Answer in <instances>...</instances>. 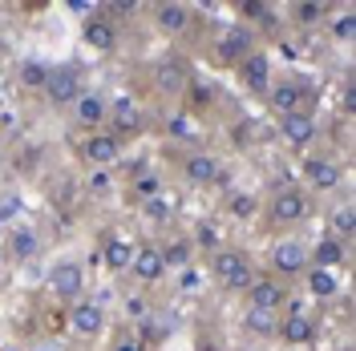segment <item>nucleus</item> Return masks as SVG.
I'll use <instances>...</instances> for the list:
<instances>
[{"instance_id": "obj_1", "label": "nucleus", "mask_w": 356, "mask_h": 351, "mask_svg": "<svg viewBox=\"0 0 356 351\" xmlns=\"http://www.w3.org/2000/svg\"><path fill=\"white\" fill-rule=\"evenodd\" d=\"M316 210H320V202H316L296 178H280V182L267 186L264 210H259V222H255V226H264L271 239H280V234H300L312 222Z\"/></svg>"}, {"instance_id": "obj_2", "label": "nucleus", "mask_w": 356, "mask_h": 351, "mask_svg": "<svg viewBox=\"0 0 356 351\" xmlns=\"http://www.w3.org/2000/svg\"><path fill=\"white\" fill-rule=\"evenodd\" d=\"M170 162V174L186 186V190H211V194H222L227 186H235V166L231 157L222 154L219 146H195V150H182V154H166Z\"/></svg>"}, {"instance_id": "obj_3", "label": "nucleus", "mask_w": 356, "mask_h": 351, "mask_svg": "<svg viewBox=\"0 0 356 351\" xmlns=\"http://www.w3.org/2000/svg\"><path fill=\"white\" fill-rule=\"evenodd\" d=\"M195 73V61L182 53V49H166L150 57L142 65V101L150 97V110H162V105H178L182 89H186V77Z\"/></svg>"}, {"instance_id": "obj_4", "label": "nucleus", "mask_w": 356, "mask_h": 351, "mask_svg": "<svg viewBox=\"0 0 356 351\" xmlns=\"http://www.w3.org/2000/svg\"><path fill=\"white\" fill-rule=\"evenodd\" d=\"M320 101H324L320 81L304 69H288V73L271 77V89L264 93V117L275 121V117H288V113H316Z\"/></svg>"}, {"instance_id": "obj_5", "label": "nucleus", "mask_w": 356, "mask_h": 351, "mask_svg": "<svg viewBox=\"0 0 356 351\" xmlns=\"http://www.w3.org/2000/svg\"><path fill=\"white\" fill-rule=\"evenodd\" d=\"M178 110H186L202 130H211V126H227V121L239 113V105L227 97V89H222L219 77H211V73L195 69V73L186 77L182 97H178Z\"/></svg>"}, {"instance_id": "obj_6", "label": "nucleus", "mask_w": 356, "mask_h": 351, "mask_svg": "<svg viewBox=\"0 0 356 351\" xmlns=\"http://www.w3.org/2000/svg\"><path fill=\"white\" fill-rule=\"evenodd\" d=\"M110 339V303L102 295H81L65 307L61 319V343H73L77 351H93Z\"/></svg>"}, {"instance_id": "obj_7", "label": "nucleus", "mask_w": 356, "mask_h": 351, "mask_svg": "<svg viewBox=\"0 0 356 351\" xmlns=\"http://www.w3.org/2000/svg\"><path fill=\"white\" fill-rule=\"evenodd\" d=\"M202 271H207V279H211V286H215L219 295L243 299L247 286L255 283V275H259L264 266L255 263V255L247 250L243 242H227L222 250H215V255L202 263Z\"/></svg>"}, {"instance_id": "obj_8", "label": "nucleus", "mask_w": 356, "mask_h": 351, "mask_svg": "<svg viewBox=\"0 0 356 351\" xmlns=\"http://www.w3.org/2000/svg\"><path fill=\"white\" fill-rule=\"evenodd\" d=\"M296 182H300L316 202H320V198H336L348 186V157L332 154L328 146H316V150L296 157Z\"/></svg>"}, {"instance_id": "obj_9", "label": "nucleus", "mask_w": 356, "mask_h": 351, "mask_svg": "<svg viewBox=\"0 0 356 351\" xmlns=\"http://www.w3.org/2000/svg\"><path fill=\"white\" fill-rule=\"evenodd\" d=\"M255 49H264V41L239 21H222V24H211V33L202 37V53H207V61L215 69H231L243 61L247 53H255Z\"/></svg>"}, {"instance_id": "obj_10", "label": "nucleus", "mask_w": 356, "mask_h": 351, "mask_svg": "<svg viewBox=\"0 0 356 351\" xmlns=\"http://www.w3.org/2000/svg\"><path fill=\"white\" fill-rule=\"evenodd\" d=\"M106 130H110L122 146L142 142V137H154V110H150V101H142L138 93H118V97H110Z\"/></svg>"}, {"instance_id": "obj_11", "label": "nucleus", "mask_w": 356, "mask_h": 351, "mask_svg": "<svg viewBox=\"0 0 356 351\" xmlns=\"http://www.w3.org/2000/svg\"><path fill=\"white\" fill-rule=\"evenodd\" d=\"M142 17L150 21L158 37H166V41H191L195 37V28L202 33V17L195 4H186V0H154V4H142Z\"/></svg>"}, {"instance_id": "obj_12", "label": "nucleus", "mask_w": 356, "mask_h": 351, "mask_svg": "<svg viewBox=\"0 0 356 351\" xmlns=\"http://www.w3.org/2000/svg\"><path fill=\"white\" fill-rule=\"evenodd\" d=\"M308 266H312V255H308V239L304 234H280V239H271L267 266H264L271 279H280V283H288L296 291L300 279L308 275Z\"/></svg>"}, {"instance_id": "obj_13", "label": "nucleus", "mask_w": 356, "mask_h": 351, "mask_svg": "<svg viewBox=\"0 0 356 351\" xmlns=\"http://www.w3.org/2000/svg\"><path fill=\"white\" fill-rule=\"evenodd\" d=\"M113 174H118V194L126 198L130 206H142L146 198H154L166 190V170L146 154H138L134 162H122Z\"/></svg>"}, {"instance_id": "obj_14", "label": "nucleus", "mask_w": 356, "mask_h": 351, "mask_svg": "<svg viewBox=\"0 0 356 351\" xmlns=\"http://www.w3.org/2000/svg\"><path fill=\"white\" fill-rule=\"evenodd\" d=\"M81 295H89V266L81 259H57V263L44 271V299L53 303V307L65 311L69 303H77Z\"/></svg>"}, {"instance_id": "obj_15", "label": "nucleus", "mask_w": 356, "mask_h": 351, "mask_svg": "<svg viewBox=\"0 0 356 351\" xmlns=\"http://www.w3.org/2000/svg\"><path fill=\"white\" fill-rule=\"evenodd\" d=\"M324 335V315L312 307L308 299H300V291L288 299V307L280 315V339L284 348H312L316 339Z\"/></svg>"}, {"instance_id": "obj_16", "label": "nucleus", "mask_w": 356, "mask_h": 351, "mask_svg": "<svg viewBox=\"0 0 356 351\" xmlns=\"http://www.w3.org/2000/svg\"><path fill=\"white\" fill-rule=\"evenodd\" d=\"M154 137H162L166 154H182V150H195L207 146V130L178 105H162L154 110Z\"/></svg>"}, {"instance_id": "obj_17", "label": "nucleus", "mask_w": 356, "mask_h": 351, "mask_svg": "<svg viewBox=\"0 0 356 351\" xmlns=\"http://www.w3.org/2000/svg\"><path fill=\"white\" fill-rule=\"evenodd\" d=\"M222 142H227V150L231 154H264L267 146H275V133H271V121H267L264 113H247L239 110L227 126H222Z\"/></svg>"}, {"instance_id": "obj_18", "label": "nucleus", "mask_w": 356, "mask_h": 351, "mask_svg": "<svg viewBox=\"0 0 356 351\" xmlns=\"http://www.w3.org/2000/svg\"><path fill=\"white\" fill-rule=\"evenodd\" d=\"M86 69L77 61H57L49 65V77H44V89H41V101L49 105V113H69V105L86 93Z\"/></svg>"}, {"instance_id": "obj_19", "label": "nucleus", "mask_w": 356, "mask_h": 351, "mask_svg": "<svg viewBox=\"0 0 356 351\" xmlns=\"http://www.w3.org/2000/svg\"><path fill=\"white\" fill-rule=\"evenodd\" d=\"M134 242H138V234H130V230L118 226V222L97 226V234H93V255H97V263H102V271H106L110 279H122V275L130 271Z\"/></svg>"}, {"instance_id": "obj_20", "label": "nucleus", "mask_w": 356, "mask_h": 351, "mask_svg": "<svg viewBox=\"0 0 356 351\" xmlns=\"http://www.w3.org/2000/svg\"><path fill=\"white\" fill-rule=\"evenodd\" d=\"M271 133L296 157L316 150V146H324V121H320V113H288V117H275L271 121Z\"/></svg>"}, {"instance_id": "obj_21", "label": "nucleus", "mask_w": 356, "mask_h": 351, "mask_svg": "<svg viewBox=\"0 0 356 351\" xmlns=\"http://www.w3.org/2000/svg\"><path fill=\"white\" fill-rule=\"evenodd\" d=\"M126 41V24L110 17V8L106 4H93L86 17H81V44H86L89 53H97V57H113L118 49Z\"/></svg>"}, {"instance_id": "obj_22", "label": "nucleus", "mask_w": 356, "mask_h": 351, "mask_svg": "<svg viewBox=\"0 0 356 351\" xmlns=\"http://www.w3.org/2000/svg\"><path fill=\"white\" fill-rule=\"evenodd\" d=\"M126 150H130V146H122L110 130L81 133V137L73 142V154H77V162H81L86 170H118V166L126 162Z\"/></svg>"}, {"instance_id": "obj_23", "label": "nucleus", "mask_w": 356, "mask_h": 351, "mask_svg": "<svg viewBox=\"0 0 356 351\" xmlns=\"http://www.w3.org/2000/svg\"><path fill=\"white\" fill-rule=\"evenodd\" d=\"M126 275H130L134 286H142V291H154V286H162L166 279H170L158 239H150V234H138V242H134V255H130V271H126Z\"/></svg>"}, {"instance_id": "obj_24", "label": "nucleus", "mask_w": 356, "mask_h": 351, "mask_svg": "<svg viewBox=\"0 0 356 351\" xmlns=\"http://www.w3.org/2000/svg\"><path fill=\"white\" fill-rule=\"evenodd\" d=\"M0 246H4V259L8 263H37L44 255V226L33 219H21L13 222V226H4V239H0Z\"/></svg>"}, {"instance_id": "obj_25", "label": "nucleus", "mask_w": 356, "mask_h": 351, "mask_svg": "<svg viewBox=\"0 0 356 351\" xmlns=\"http://www.w3.org/2000/svg\"><path fill=\"white\" fill-rule=\"evenodd\" d=\"M41 190H44V202H49V210L53 214H77L81 206H86V194H81V178H73L69 170H49L41 178Z\"/></svg>"}, {"instance_id": "obj_26", "label": "nucleus", "mask_w": 356, "mask_h": 351, "mask_svg": "<svg viewBox=\"0 0 356 351\" xmlns=\"http://www.w3.org/2000/svg\"><path fill=\"white\" fill-rule=\"evenodd\" d=\"M259 210H264V194L251 190V186H227L219 194V214L227 226H255L259 222Z\"/></svg>"}, {"instance_id": "obj_27", "label": "nucleus", "mask_w": 356, "mask_h": 351, "mask_svg": "<svg viewBox=\"0 0 356 351\" xmlns=\"http://www.w3.org/2000/svg\"><path fill=\"white\" fill-rule=\"evenodd\" d=\"M106 117H110V93H102V89H93V85H86V93L69 105V126H73L77 137L106 130Z\"/></svg>"}, {"instance_id": "obj_28", "label": "nucleus", "mask_w": 356, "mask_h": 351, "mask_svg": "<svg viewBox=\"0 0 356 351\" xmlns=\"http://www.w3.org/2000/svg\"><path fill=\"white\" fill-rule=\"evenodd\" d=\"M231 77H235V85L243 89L247 97L264 101V93L271 89V77H275V61H271L267 49H255V53H247L243 61L231 69Z\"/></svg>"}, {"instance_id": "obj_29", "label": "nucleus", "mask_w": 356, "mask_h": 351, "mask_svg": "<svg viewBox=\"0 0 356 351\" xmlns=\"http://www.w3.org/2000/svg\"><path fill=\"white\" fill-rule=\"evenodd\" d=\"M296 291H304L300 299H308L312 307L324 315V311H328L336 299L344 295V275H340V271H324V266H308V275L300 279V286H296Z\"/></svg>"}, {"instance_id": "obj_30", "label": "nucleus", "mask_w": 356, "mask_h": 351, "mask_svg": "<svg viewBox=\"0 0 356 351\" xmlns=\"http://www.w3.org/2000/svg\"><path fill=\"white\" fill-rule=\"evenodd\" d=\"M280 315L284 311L275 307H251V303H243L239 307V339L243 343H255V348H264V343H275L280 339Z\"/></svg>"}, {"instance_id": "obj_31", "label": "nucleus", "mask_w": 356, "mask_h": 351, "mask_svg": "<svg viewBox=\"0 0 356 351\" xmlns=\"http://www.w3.org/2000/svg\"><path fill=\"white\" fill-rule=\"evenodd\" d=\"M235 21L247 24L264 41V37H280L284 33V8L271 4V0H235Z\"/></svg>"}, {"instance_id": "obj_32", "label": "nucleus", "mask_w": 356, "mask_h": 351, "mask_svg": "<svg viewBox=\"0 0 356 351\" xmlns=\"http://www.w3.org/2000/svg\"><path fill=\"white\" fill-rule=\"evenodd\" d=\"M186 239H191V246H195V259L207 263L215 250H222V246L231 242V226H227L219 214H199V219L186 226Z\"/></svg>"}, {"instance_id": "obj_33", "label": "nucleus", "mask_w": 356, "mask_h": 351, "mask_svg": "<svg viewBox=\"0 0 356 351\" xmlns=\"http://www.w3.org/2000/svg\"><path fill=\"white\" fill-rule=\"evenodd\" d=\"M324 234H332L344 246L356 242V206H353V198H348V186L336 198H328V206H324Z\"/></svg>"}, {"instance_id": "obj_34", "label": "nucleus", "mask_w": 356, "mask_h": 351, "mask_svg": "<svg viewBox=\"0 0 356 351\" xmlns=\"http://www.w3.org/2000/svg\"><path fill=\"white\" fill-rule=\"evenodd\" d=\"M284 8V24H291L296 33H316L332 21V4L328 0H291V4H280Z\"/></svg>"}, {"instance_id": "obj_35", "label": "nucleus", "mask_w": 356, "mask_h": 351, "mask_svg": "<svg viewBox=\"0 0 356 351\" xmlns=\"http://www.w3.org/2000/svg\"><path fill=\"white\" fill-rule=\"evenodd\" d=\"M134 339L142 343L146 351H162L170 339H175V315L166 307H154L150 315H142L134 323Z\"/></svg>"}, {"instance_id": "obj_36", "label": "nucleus", "mask_w": 356, "mask_h": 351, "mask_svg": "<svg viewBox=\"0 0 356 351\" xmlns=\"http://www.w3.org/2000/svg\"><path fill=\"white\" fill-rule=\"evenodd\" d=\"M134 214L150 226V234H162V230H170V226H178V198L175 194H154L146 198L142 206H134Z\"/></svg>"}, {"instance_id": "obj_37", "label": "nucleus", "mask_w": 356, "mask_h": 351, "mask_svg": "<svg viewBox=\"0 0 356 351\" xmlns=\"http://www.w3.org/2000/svg\"><path fill=\"white\" fill-rule=\"evenodd\" d=\"M308 255H312V266H324V271H348V263H353V246H344V242H336L332 234H316V239H308Z\"/></svg>"}, {"instance_id": "obj_38", "label": "nucleus", "mask_w": 356, "mask_h": 351, "mask_svg": "<svg viewBox=\"0 0 356 351\" xmlns=\"http://www.w3.org/2000/svg\"><path fill=\"white\" fill-rule=\"evenodd\" d=\"M291 295H296V291H291L288 283H280V279H271L267 271H259V275H255V283L247 286L243 303H251V307H275V311H284Z\"/></svg>"}, {"instance_id": "obj_39", "label": "nucleus", "mask_w": 356, "mask_h": 351, "mask_svg": "<svg viewBox=\"0 0 356 351\" xmlns=\"http://www.w3.org/2000/svg\"><path fill=\"white\" fill-rule=\"evenodd\" d=\"M150 239H158L162 259H166V271H170V275H175V271H191V263H195V246H191V239H186V230H182V226H170V230L150 234Z\"/></svg>"}, {"instance_id": "obj_40", "label": "nucleus", "mask_w": 356, "mask_h": 351, "mask_svg": "<svg viewBox=\"0 0 356 351\" xmlns=\"http://www.w3.org/2000/svg\"><path fill=\"white\" fill-rule=\"evenodd\" d=\"M13 170L24 178H44L49 174V157L41 142H13Z\"/></svg>"}, {"instance_id": "obj_41", "label": "nucleus", "mask_w": 356, "mask_h": 351, "mask_svg": "<svg viewBox=\"0 0 356 351\" xmlns=\"http://www.w3.org/2000/svg\"><path fill=\"white\" fill-rule=\"evenodd\" d=\"M44 77H49V61H37V57H21L13 65V73H8V81L21 89V93H41Z\"/></svg>"}, {"instance_id": "obj_42", "label": "nucleus", "mask_w": 356, "mask_h": 351, "mask_svg": "<svg viewBox=\"0 0 356 351\" xmlns=\"http://www.w3.org/2000/svg\"><path fill=\"white\" fill-rule=\"evenodd\" d=\"M81 194H86V202L118 194V174H113V170H89V174L81 178Z\"/></svg>"}, {"instance_id": "obj_43", "label": "nucleus", "mask_w": 356, "mask_h": 351, "mask_svg": "<svg viewBox=\"0 0 356 351\" xmlns=\"http://www.w3.org/2000/svg\"><path fill=\"white\" fill-rule=\"evenodd\" d=\"M324 33H328V41L340 44V49H353V33H356V12H332V21L324 24Z\"/></svg>"}, {"instance_id": "obj_44", "label": "nucleus", "mask_w": 356, "mask_h": 351, "mask_svg": "<svg viewBox=\"0 0 356 351\" xmlns=\"http://www.w3.org/2000/svg\"><path fill=\"white\" fill-rule=\"evenodd\" d=\"M332 117H344V121H353L356 117V89H353V77H340V85H336V105H332Z\"/></svg>"}, {"instance_id": "obj_45", "label": "nucleus", "mask_w": 356, "mask_h": 351, "mask_svg": "<svg viewBox=\"0 0 356 351\" xmlns=\"http://www.w3.org/2000/svg\"><path fill=\"white\" fill-rule=\"evenodd\" d=\"M154 307H158V303H150V295H146V291H142V295H130V299H126V319L138 323L142 315H150Z\"/></svg>"}, {"instance_id": "obj_46", "label": "nucleus", "mask_w": 356, "mask_h": 351, "mask_svg": "<svg viewBox=\"0 0 356 351\" xmlns=\"http://www.w3.org/2000/svg\"><path fill=\"white\" fill-rule=\"evenodd\" d=\"M106 351H146V348L134 339V331H126V335H110L106 339Z\"/></svg>"}, {"instance_id": "obj_47", "label": "nucleus", "mask_w": 356, "mask_h": 351, "mask_svg": "<svg viewBox=\"0 0 356 351\" xmlns=\"http://www.w3.org/2000/svg\"><path fill=\"white\" fill-rule=\"evenodd\" d=\"M33 351H65V343H61V339H37Z\"/></svg>"}, {"instance_id": "obj_48", "label": "nucleus", "mask_w": 356, "mask_h": 351, "mask_svg": "<svg viewBox=\"0 0 356 351\" xmlns=\"http://www.w3.org/2000/svg\"><path fill=\"white\" fill-rule=\"evenodd\" d=\"M4 142H8V113L0 110V146H4Z\"/></svg>"}, {"instance_id": "obj_49", "label": "nucleus", "mask_w": 356, "mask_h": 351, "mask_svg": "<svg viewBox=\"0 0 356 351\" xmlns=\"http://www.w3.org/2000/svg\"><path fill=\"white\" fill-rule=\"evenodd\" d=\"M4 93H8V73L0 69V105H4Z\"/></svg>"}, {"instance_id": "obj_50", "label": "nucleus", "mask_w": 356, "mask_h": 351, "mask_svg": "<svg viewBox=\"0 0 356 351\" xmlns=\"http://www.w3.org/2000/svg\"><path fill=\"white\" fill-rule=\"evenodd\" d=\"M0 291H4V271H0Z\"/></svg>"}]
</instances>
